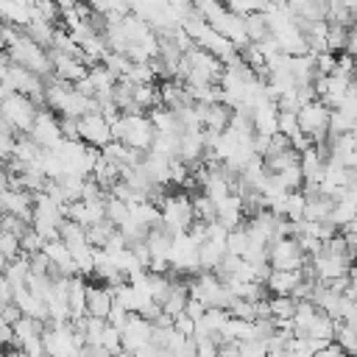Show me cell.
I'll return each instance as SVG.
<instances>
[{"label":"cell","instance_id":"6da1fadb","mask_svg":"<svg viewBox=\"0 0 357 357\" xmlns=\"http://www.w3.org/2000/svg\"><path fill=\"white\" fill-rule=\"evenodd\" d=\"M112 134L123 145L148 153L153 148V139H156V126H153L151 114H120L112 123Z\"/></svg>","mask_w":357,"mask_h":357},{"label":"cell","instance_id":"7a4b0ae2","mask_svg":"<svg viewBox=\"0 0 357 357\" xmlns=\"http://www.w3.org/2000/svg\"><path fill=\"white\" fill-rule=\"evenodd\" d=\"M159 209H162V226L176 237V234H184L192 229L195 223V206H192V198L187 192H176V195H165L159 201Z\"/></svg>","mask_w":357,"mask_h":357},{"label":"cell","instance_id":"3957f363","mask_svg":"<svg viewBox=\"0 0 357 357\" xmlns=\"http://www.w3.org/2000/svg\"><path fill=\"white\" fill-rule=\"evenodd\" d=\"M190 284V296L192 298H198L201 304H206V307H218V310H229L231 307V301H234V293L223 284V279L218 276V273H212V271H201L192 282H187Z\"/></svg>","mask_w":357,"mask_h":357},{"label":"cell","instance_id":"277c9868","mask_svg":"<svg viewBox=\"0 0 357 357\" xmlns=\"http://www.w3.org/2000/svg\"><path fill=\"white\" fill-rule=\"evenodd\" d=\"M39 112H42V109H39L28 95H20V92H17V95L3 98V123H8L20 137L31 134V128H33Z\"/></svg>","mask_w":357,"mask_h":357},{"label":"cell","instance_id":"5b68a950","mask_svg":"<svg viewBox=\"0 0 357 357\" xmlns=\"http://www.w3.org/2000/svg\"><path fill=\"white\" fill-rule=\"evenodd\" d=\"M268 262L273 271H304L310 265V257L296 237H282L268 245Z\"/></svg>","mask_w":357,"mask_h":357},{"label":"cell","instance_id":"8992f818","mask_svg":"<svg viewBox=\"0 0 357 357\" xmlns=\"http://www.w3.org/2000/svg\"><path fill=\"white\" fill-rule=\"evenodd\" d=\"M329 117H332V109L324 100H312V103L298 109V126H301V131L315 145L326 142V137H329Z\"/></svg>","mask_w":357,"mask_h":357},{"label":"cell","instance_id":"52a82bcc","mask_svg":"<svg viewBox=\"0 0 357 357\" xmlns=\"http://www.w3.org/2000/svg\"><path fill=\"white\" fill-rule=\"evenodd\" d=\"M78 131H81V142H86L89 148H98V151H103V148L114 139V134H112V123H109L100 112L84 114V117L78 120Z\"/></svg>","mask_w":357,"mask_h":357},{"label":"cell","instance_id":"ba28073f","mask_svg":"<svg viewBox=\"0 0 357 357\" xmlns=\"http://www.w3.org/2000/svg\"><path fill=\"white\" fill-rule=\"evenodd\" d=\"M28 137H31L39 148H47V151H53V148H59V145L64 142L61 123H59V117H56L50 109H42V112H39V117H36V123H33V128H31Z\"/></svg>","mask_w":357,"mask_h":357},{"label":"cell","instance_id":"9c48e42d","mask_svg":"<svg viewBox=\"0 0 357 357\" xmlns=\"http://www.w3.org/2000/svg\"><path fill=\"white\" fill-rule=\"evenodd\" d=\"M33 204H36V195L22 190V187H3V195H0V206H3V215H14V218H22V220H33Z\"/></svg>","mask_w":357,"mask_h":357},{"label":"cell","instance_id":"30bf717a","mask_svg":"<svg viewBox=\"0 0 357 357\" xmlns=\"http://www.w3.org/2000/svg\"><path fill=\"white\" fill-rule=\"evenodd\" d=\"M151 343H153V324L134 312V315L128 318L126 329H123V349H126L128 354H137L139 349H145V346H151Z\"/></svg>","mask_w":357,"mask_h":357},{"label":"cell","instance_id":"8fae6325","mask_svg":"<svg viewBox=\"0 0 357 357\" xmlns=\"http://www.w3.org/2000/svg\"><path fill=\"white\" fill-rule=\"evenodd\" d=\"M67 218L81 223V226H95L106 220V198L103 201H75L67 206Z\"/></svg>","mask_w":357,"mask_h":357},{"label":"cell","instance_id":"7c38bea8","mask_svg":"<svg viewBox=\"0 0 357 357\" xmlns=\"http://www.w3.org/2000/svg\"><path fill=\"white\" fill-rule=\"evenodd\" d=\"M251 117H254V131L257 134H271V137L279 134V106H276L273 98L257 103L251 109Z\"/></svg>","mask_w":357,"mask_h":357},{"label":"cell","instance_id":"4fadbf2b","mask_svg":"<svg viewBox=\"0 0 357 357\" xmlns=\"http://www.w3.org/2000/svg\"><path fill=\"white\" fill-rule=\"evenodd\" d=\"M112 310H114V293H112V287H106V284H89V298H86V315L109 321Z\"/></svg>","mask_w":357,"mask_h":357},{"label":"cell","instance_id":"5bb4252c","mask_svg":"<svg viewBox=\"0 0 357 357\" xmlns=\"http://www.w3.org/2000/svg\"><path fill=\"white\" fill-rule=\"evenodd\" d=\"M42 251L47 254V259L53 262V268H56L59 273H64V276H78V265H75L73 251L67 248L64 240H50V243H45Z\"/></svg>","mask_w":357,"mask_h":357},{"label":"cell","instance_id":"9a60e30c","mask_svg":"<svg viewBox=\"0 0 357 357\" xmlns=\"http://www.w3.org/2000/svg\"><path fill=\"white\" fill-rule=\"evenodd\" d=\"M198 106H201L204 128H206V131L223 134V131L231 126V114H234L231 106H226V103H198Z\"/></svg>","mask_w":357,"mask_h":357},{"label":"cell","instance_id":"2e32d148","mask_svg":"<svg viewBox=\"0 0 357 357\" xmlns=\"http://www.w3.org/2000/svg\"><path fill=\"white\" fill-rule=\"evenodd\" d=\"M301 282H304V271H273L265 287L271 290V296H293Z\"/></svg>","mask_w":357,"mask_h":357},{"label":"cell","instance_id":"e0dca14e","mask_svg":"<svg viewBox=\"0 0 357 357\" xmlns=\"http://www.w3.org/2000/svg\"><path fill=\"white\" fill-rule=\"evenodd\" d=\"M170 165H173V159H167V156H162V153H156V151H148L145 153V159H142V167H145V173L156 181V184H170Z\"/></svg>","mask_w":357,"mask_h":357},{"label":"cell","instance_id":"ac0fdd59","mask_svg":"<svg viewBox=\"0 0 357 357\" xmlns=\"http://www.w3.org/2000/svg\"><path fill=\"white\" fill-rule=\"evenodd\" d=\"M245 33H248V42L259 45L271 36V22H268V14L265 11H254L245 17Z\"/></svg>","mask_w":357,"mask_h":357},{"label":"cell","instance_id":"d6986e66","mask_svg":"<svg viewBox=\"0 0 357 357\" xmlns=\"http://www.w3.org/2000/svg\"><path fill=\"white\" fill-rule=\"evenodd\" d=\"M357 220V204L354 201H349V198H337L335 201V209H332V218H329V223H335L340 231L349 226V223H354Z\"/></svg>","mask_w":357,"mask_h":357},{"label":"cell","instance_id":"ffe728a7","mask_svg":"<svg viewBox=\"0 0 357 357\" xmlns=\"http://www.w3.org/2000/svg\"><path fill=\"white\" fill-rule=\"evenodd\" d=\"M128 215H131V206H128L126 201H120L117 195L109 192V195H106V220H112V223L120 229V226L128 220Z\"/></svg>","mask_w":357,"mask_h":357},{"label":"cell","instance_id":"44dd1931","mask_svg":"<svg viewBox=\"0 0 357 357\" xmlns=\"http://www.w3.org/2000/svg\"><path fill=\"white\" fill-rule=\"evenodd\" d=\"M0 257H3V265L20 259L22 257V240L17 234H11V231H3L0 234Z\"/></svg>","mask_w":357,"mask_h":357},{"label":"cell","instance_id":"7402d4cb","mask_svg":"<svg viewBox=\"0 0 357 357\" xmlns=\"http://www.w3.org/2000/svg\"><path fill=\"white\" fill-rule=\"evenodd\" d=\"M192 206H195V220H201V223H215L218 220V204L212 198H206L204 192H198L192 198Z\"/></svg>","mask_w":357,"mask_h":357},{"label":"cell","instance_id":"603a6c76","mask_svg":"<svg viewBox=\"0 0 357 357\" xmlns=\"http://www.w3.org/2000/svg\"><path fill=\"white\" fill-rule=\"evenodd\" d=\"M296 307H298V301L293 296H271V315L273 318L290 321L296 315Z\"/></svg>","mask_w":357,"mask_h":357},{"label":"cell","instance_id":"cb8c5ba5","mask_svg":"<svg viewBox=\"0 0 357 357\" xmlns=\"http://www.w3.org/2000/svg\"><path fill=\"white\" fill-rule=\"evenodd\" d=\"M357 128V120H351L346 112L340 109H332V117H329V137H340V134H351Z\"/></svg>","mask_w":357,"mask_h":357},{"label":"cell","instance_id":"d4e9b609","mask_svg":"<svg viewBox=\"0 0 357 357\" xmlns=\"http://www.w3.org/2000/svg\"><path fill=\"white\" fill-rule=\"evenodd\" d=\"M304 209H307V195H304V190L290 192V195H287V206H284V218L293 220V223H298V220H304Z\"/></svg>","mask_w":357,"mask_h":357},{"label":"cell","instance_id":"484cf974","mask_svg":"<svg viewBox=\"0 0 357 357\" xmlns=\"http://www.w3.org/2000/svg\"><path fill=\"white\" fill-rule=\"evenodd\" d=\"M248 248H251V240H248L245 226L231 229V231H229V254H234V257H245Z\"/></svg>","mask_w":357,"mask_h":357},{"label":"cell","instance_id":"4316f807","mask_svg":"<svg viewBox=\"0 0 357 357\" xmlns=\"http://www.w3.org/2000/svg\"><path fill=\"white\" fill-rule=\"evenodd\" d=\"M335 343H337V346H343V349L354 357V354H357V326H349V324H340V321H337Z\"/></svg>","mask_w":357,"mask_h":357},{"label":"cell","instance_id":"83f0119b","mask_svg":"<svg viewBox=\"0 0 357 357\" xmlns=\"http://www.w3.org/2000/svg\"><path fill=\"white\" fill-rule=\"evenodd\" d=\"M279 134H284L287 139H296L301 131L298 126V112H279Z\"/></svg>","mask_w":357,"mask_h":357},{"label":"cell","instance_id":"f1b7e54d","mask_svg":"<svg viewBox=\"0 0 357 357\" xmlns=\"http://www.w3.org/2000/svg\"><path fill=\"white\" fill-rule=\"evenodd\" d=\"M240 357H271L268 340H245V343H240Z\"/></svg>","mask_w":357,"mask_h":357},{"label":"cell","instance_id":"f546056e","mask_svg":"<svg viewBox=\"0 0 357 357\" xmlns=\"http://www.w3.org/2000/svg\"><path fill=\"white\" fill-rule=\"evenodd\" d=\"M31 229V223L28 220H22V218H14V215H3V231H11V234H17L20 240H22V234Z\"/></svg>","mask_w":357,"mask_h":357},{"label":"cell","instance_id":"4dcf8cb0","mask_svg":"<svg viewBox=\"0 0 357 357\" xmlns=\"http://www.w3.org/2000/svg\"><path fill=\"white\" fill-rule=\"evenodd\" d=\"M340 324H349V326H357V301L351 298H343V307H340Z\"/></svg>","mask_w":357,"mask_h":357},{"label":"cell","instance_id":"1f68e13d","mask_svg":"<svg viewBox=\"0 0 357 357\" xmlns=\"http://www.w3.org/2000/svg\"><path fill=\"white\" fill-rule=\"evenodd\" d=\"M173 326H176V332H181V335L192 337V335H195V326H198V321H195V318H190L187 312H181V315L176 318V324H173Z\"/></svg>","mask_w":357,"mask_h":357},{"label":"cell","instance_id":"d6a6232c","mask_svg":"<svg viewBox=\"0 0 357 357\" xmlns=\"http://www.w3.org/2000/svg\"><path fill=\"white\" fill-rule=\"evenodd\" d=\"M59 123H61L64 139H81V131H78V120L75 117H59Z\"/></svg>","mask_w":357,"mask_h":357},{"label":"cell","instance_id":"836d02e7","mask_svg":"<svg viewBox=\"0 0 357 357\" xmlns=\"http://www.w3.org/2000/svg\"><path fill=\"white\" fill-rule=\"evenodd\" d=\"M206 310H209L206 304H201L198 298H190V304H187V310H184V312H187L190 318H195V321H201V315H204Z\"/></svg>","mask_w":357,"mask_h":357},{"label":"cell","instance_id":"e575fe53","mask_svg":"<svg viewBox=\"0 0 357 357\" xmlns=\"http://www.w3.org/2000/svg\"><path fill=\"white\" fill-rule=\"evenodd\" d=\"M315 357H351V354H349L343 346H337V343H329V346H326L324 351H318Z\"/></svg>","mask_w":357,"mask_h":357},{"label":"cell","instance_id":"d590c367","mask_svg":"<svg viewBox=\"0 0 357 357\" xmlns=\"http://www.w3.org/2000/svg\"><path fill=\"white\" fill-rule=\"evenodd\" d=\"M6 357H28L22 349H11V351H6Z\"/></svg>","mask_w":357,"mask_h":357},{"label":"cell","instance_id":"8d00e7d4","mask_svg":"<svg viewBox=\"0 0 357 357\" xmlns=\"http://www.w3.org/2000/svg\"><path fill=\"white\" fill-rule=\"evenodd\" d=\"M318 3H324V6H329V3H335V0H318Z\"/></svg>","mask_w":357,"mask_h":357},{"label":"cell","instance_id":"74e56055","mask_svg":"<svg viewBox=\"0 0 357 357\" xmlns=\"http://www.w3.org/2000/svg\"><path fill=\"white\" fill-rule=\"evenodd\" d=\"M351 276H357V262H354V271H351Z\"/></svg>","mask_w":357,"mask_h":357}]
</instances>
